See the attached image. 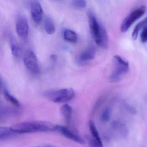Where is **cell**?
Returning <instances> with one entry per match:
<instances>
[{
  "mask_svg": "<svg viewBox=\"0 0 147 147\" xmlns=\"http://www.w3.org/2000/svg\"><path fill=\"white\" fill-rule=\"evenodd\" d=\"M75 95V91L71 88L48 91L43 94L45 97L57 103L69 102L73 99Z\"/></svg>",
  "mask_w": 147,
  "mask_h": 147,
  "instance_id": "2",
  "label": "cell"
},
{
  "mask_svg": "<svg viewBox=\"0 0 147 147\" xmlns=\"http://www.w3.org/2000/svg\"><path fill=\"white\" fill-rule=\"evenodd\" d=\"M95 41L98 46L103 49H106L109 45L108 33L106 29L102 25L98 38Z\"/></svg>",
  "mask_w": 147,
  "mask_h": 147,
  "instance_id": "10",
  "label": "cell"
},
{
  "mask_svg": "<svg viewBox=\"0 0 147 147\" xmlns=\"http://www.w3.org/2000/svg\"><path fill=\"white\" fill-rule=\"evenodd\" d=\"M64 38L65 40L73 43L78 41V36L77 33L70 29H66L63 33Z\"/></svg>",
  "mask_w": 147,
  "mask_h": 147,
  "instance_id": "16",
  "label": "cell"
},
{
  "mask_svg": "<svg viewBox=\"0 0 147 147\" xmlns=\"http://www.w3.org/2000/svg\"><path fill=\"white\" fill-rule=\"evenodd\" d=\"M147 26V17L143 20L139 22L135 28L132 33V37L134 40H136L138 37V35L140 30H142Z\"/></svg>",
  "mask_w": 147,
  "mask_h": 147,
  "instance_id": "18",
  "label": "cell"
},
{
  "mask_svg": "<svg viewBox=\"0 0 147 147\" xmlns=\"http://www.w3.org/2000/svg\"><path fill=\"white\" fill-rule=\"evenodd\" d=\"M141 40L143 43L147 42V26L142 29V32L141 33Z\"/></svg>",
  "mask_w": 147,
  "mask_h": 147,
  "instance_id": "23",
  "label": "cell"
},
{
  "mask_svg": "<svg viewBox=\"0 0 147 147\" xmlns=\"http://www.w3.org/2000/svg\"><path fill=\"white\" fill-rule=\"evenodd\" d=\"M56 131H57L65 138L71 140L81 145L85 144V141L80 136L71 131L68 128L60 125H56Z\"/></svg>",
  "mask_w": 147,
  "mask_h": 147,
  "instance_id": "7",
  "label": "cell"
},
{
  "mask_svg": "<svg viewBox=\"0 0 147 147\" xmlns=\"http://www.w3.org/2000/svg\"><path fill=\"white\" fill-rule=\"evenodd\" d=\"M60 111L66 123H70L72 118V109L70 105L68 104L63 105L60 109Z\"/></svg>",
  "mask_w": 147,
  "mask_h": 147,
  "instance_id": "13",
  "label": "cell"
},
{
  "mask_svg": "<svg viewBox=\"0 0 147 147\" xmlns=\"http://www.w3.org/2000/svg\"><path fill=\"white\" fill-rule=\"evenodd\" d=\"M114 70L110 76L109 80L111 82H118L122 76L128 72L129 63L119 55H115L113 57Z\"/></svg>",
  "mask_w": 147,
  "mask_h": 147,
  "instance_id": "3",
  "label": "cell"
},
{
  "mask_svg": "<svg viewBox=\"0 0 147 147\" xmlns=\"http://www.w3.org/2000/svg\"><path fill=\"white\" fill-rule=\"evenodd\" d=\"M9 40L12 54L16 58H18L20 54V49L19 44L13 35H9Z\"/></svg>",
  "mask_w": 147,
  "mask_h": 147,
  "instance_id": "12",
  "label": "cell"
},
{
  "mask_svg": "<svg viewBox=\"0 0 147 147\" xmlns=\"http://www.w3.org/2000/svg\"><path fill=\"white\" fill-rule=\"evenodd\" d=\"M112 127L114 130L118 131L123 135H126L127 134V129L126 126L121 122H114L112 123Z\"/></svg>",
  "mask_w": 147,
  "mask_h": 147,
  "instance_id": "19",
  "label": "cell"
},
{
  "mask_svg": "<svg viewBox=\"0 0 147 147\" xmlns=\"http://www.w3.org/2000/svg\"><path fill=\"white\" fill-rule=\"evenodd\" d=\"M23 62L26 68L33 74L39 72L38 61L37 56L32 50H28L25 53Z\"/></svg>",
  "mask_w": 147,
  "mask_h": 147,
  "instance_id": "5",
  "label": "cell"
},
{
  "mask_svg": "<svg viewBox=\"0 0 147 147\" xmlns=\"http://www.w3.org/2000/svg\"><path fill=\"white\" fill-rule=\"evenodd\" d=\"M31 14L34 22L39 23L41 22L43 15V10L40 3L38 1H33L31 4Z\"/></svg>",
  "mask_w": 147,
  "mask_h": 147,
  "instance_id": "9",
  "label": "cell"
},
{
  "mask_svg": "<svg viewBox=\"0 0 147 147\" xmlns=\"http://www.w3.org/2000/svg\"><path fill=\"white\" fill-rule=\"evenodd\" d=\"M146 12V8L142 7L135 10L129 14L122 22L121 31L122 33H126L132 24L142 16Z\"/></svg>",
  "mask_w": 147,
  "mask_h": 147,
  "instance_id": "4",
  "label": "cell"
},
{
  "mask_svg": "<svg viewBox=\"0 0 147 147\" xmlns=\"http://www.w3.org/2000/svg\"><path fill=\"white\" fill-rule=\"evenodd\" d=\"M72 4L74 7L78 9H82L86 7V0H73Z\"/></svg>",
  "mask_w": 147,
  "mask_h": 147,
  "instance_id": "22",
  "label": "cell"
},
{
  "mask_svg": "<svg viewBox=\"0 0 147 147\" xmlns=\"http://www.w3.org/2000/svg\"><path fill=\"white\" fill-rule=\"evenodd\" d=\"M89 128L92 137L99 144L100 147H102V142L99 136L98 131L92 121H90L89 122Z\"/></svg>",
  "mask_w": 147,
  "mask_h": 147,
  "instance_id": "14",
  "label": "cell"
},
{
  "mask_svg": "<svg viewBox=\"0 0 147 147\" xmlns=\"http://www.w3.org/2000/svg\"><path fill=\"white\" fill-rule=\"evenodd\" d=\"M124 105L126 109L129 112L133 114L136 113V111L135 109L132 106H130L129 104H125Z\"/></svg>",
  "mask_w": 147,
  "mask_h": 147,
  "instance_id": "24",
  "label": "cell"
},
{
  "mask_svg": "<svg viewBox=\"0 0 147 147\" xmlns=\"http://www.w3.org/2000/svg\"><path fill=\"white\" fill-rule=\"evenodd\" d=\"M89 26L92 38L95 41L97 39L101 30V25L98 23L95 16L92 12H89L88 14Z\"/></svg>",
  "mask_w": 147,
  "mask_h": 147,
  "instance_id": "8",
  "label": "cell"
},
{
  "mask_svg": "<svg viewBox=\"0 0 147 147\" xmlns=\"http://www.w3.org/2000/svg\"><path fill=\"white\" fill-rule=\"evenodd\" d=\"M96 50L93 47H90L86 50L84 51L79 57V61L83 63L89 60H92L95 58Z\"/></svg>",
  "mask_w": 147,
  "mask_h": 147,
  "instance_id": "11",
  "label": "cell"
},
{
  "mask_svg": "<svg viewBox=\"0 0 147 147\" xmlns=\"http://www.w3.org/2000/svg\"><path fill=\"white\" fill-rule=\"evenodd\" d=\"M13 133L11 128L6 127H0V140L7 139Z\"/></svg>",
  "mask_w": 147,
  "mask_h": 147,
  "instance_id": "20",
  "label": "cell"
},
{
  "mask_svg": "<svg viewBox=\"0 0 147 147\" xmlns=\"http://www.w3.org/2000/svg\"><path fill=\"white\" fill-rule=\"evenodd\" d=\"M56 125L45 121H34L21 123L10 127L13 133L27 134L37 132L56 131Z\"/></svg>",
  "mask_w": 147,
  "mask_h": 147,
  "instance_id": "1",
  "label": "cell"
},
{
  "mask_svg": "<svg viewBox=\"0 0 147 147\" xmlns=\"http://www.w3.org/2000/svg\"><path fill=\"white\" fill-rule=\"evenodd\" d=\"M1 79H0V90H1Z\"/></svg>",
  "mask_w": 147,
  "mask_h": 147,
  "instance_id": "25",
  "label": "cell"
},
{
  "mask_svg": "<svg viewBox=\"0 0 147 147\" xmlns=\"http://www.w3.org/2000/svg\"><path fill=\"white\" fill-rule=\"evenodd\" d=\"M3 94L5 99L7 102L16 107H20V104L19 101L9 92L7 88H3Z\"/></svg>",
  "mask_w": 147,
  "mask_h": 147,
  "instance_id": "17",
  "label": "cell"
},
{
  "mask_svg": "<svg viewBox=\"0 0 147 147\" xmlns=\"http://www.w3.org/2000/svg\"><path fill=\"white\" fill-rule=\"evenodd\" d=\"M45 28L46 32L49 35H53L56 32V27L53 20L48 16L45 20Z\"/></svg>",
  "mask_w": 147,
  "mask_h": 147,
  "instance_id": "15",
  "label": "cell"
},
{
  "mask_svg": "<svg viewBox=\"0 0 147 147\" xmlns=\"http://www.w3.org/2000/svg\"><path fill=\"white\" fill-rule=\"evenodd\" d=\"M17 34L22 39H26L28 36L29 26L27 18L24 16H21L18 18L16 23Z\"/></svg>",
  "mask_w": 147,
  "mask_h": 147,
  "instance_id": "6",
  "label": "cell"
},
{
  "mask_svg": "<svg viewBox=\"0 0 147 147\" xmlns=\"http://www.w3.org/2000/svg\"><path fill=\"white\" fill-rule=\"evenodd\" d=\"M111 110L109 108H107L103 111L101 115V121L103 122H108L110 120Z\"/></svg>",
  "mask_w": 147,
  "mask_h": 147,
  "instance_id": "21",
  "label": "cell"
}]
</instances>
